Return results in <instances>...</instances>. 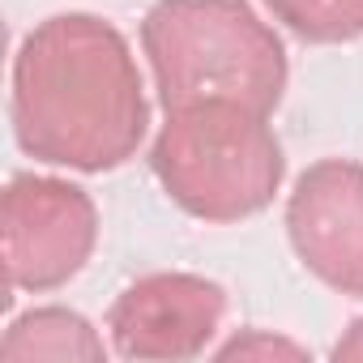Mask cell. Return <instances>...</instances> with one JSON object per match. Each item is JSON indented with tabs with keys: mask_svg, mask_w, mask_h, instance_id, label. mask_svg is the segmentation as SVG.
I'll use <instances>...</instances> for the list:
<instances>
[{
	"mask_svg": "<svg viewBox=\"0 0 363 363\" xmlns=\"http://www.w3.org/2000/svg\"><path fill=\"white\" fill-rule=\"evenodd\" d=\"M0 240H5V278L13 291H60L94 257L99 206L73 179L35 171L13 175L0 197Z\"/></svg>",
	"mask_w": 363,
	"mask_h": 363,
	"instance_id": "cell-4",
	"label": "cell"
},
{
	"mask_svg": "<svg viewBox=\"0 0 363 363\" xmlns=\"http://www.w3.org/2000/svg\"><path fill=\"white\" fill-rule=\"evenodd\" d=\"M141 52L162 111L235 103L274 116L291 82L282 35L248 0H158L141 18Z\"/></svg>",
	"mask_w": 363,
	"mask_h": 363,
	"instance_id": "cell-2",
	"label": "cell"
},
{
	"mask_svg": "<svg viewBox=\"0 0 363 363\" xmlns=\"http://www.w3.org/2000/svg\"><path fill=\"white\" fill-rule=\"evenodd\" d=\"M218 359H308V346L282 337V333H269V329H244L235 333L231 342H223L214 350Z\"/></svg>",
	"mask_w": 363,
	"mask_h": 363,
	"instance_id": "cell-9",
	"label": "cell"
},
{
	"mask_svg": "<svg viewBox=\"0 0 363 363\" xmlns=\"http://www.w3.org/2000/svg\"><path fill=\"white\" fill-rule=\"evenodd\" d=\"M227 316V291L201 274H145L107 308V337L120 359L184 363L210 350Z\"/></svg>",
	"mask_w": 363,
	"mask_h": 363,
	"instance_id": "cell-5",
	"label": "cell"
},
{
	"mask_svg": "<svg viewBox=\"0 0 363 363\" xmlns=\"http://www.w3.org/2000/svg\"><path fill=\"white\" fill-rule=\"evenodd\" d=\"M274 22L303 43H354L363 39V0H265Z\"/></svg>",
	"mask_w": 363,
	"mask_h": 363,
	"instance_id": "cell-8",
	"label": "cell"
},
{
	"mask_svg": "<svg viewBox=\"0 0 363 363\" xmlns=\"http://www.w3.org/2000/svg\"><path fill=\"white\" fill-rule=\"evenodd\" d=\"M9 120L35 162L86 175L124 167L150 133L145 77L128 39L94 13L43 18L13 56Z\"/></svg>",
	"mask_w": 363,
	"mask_h": 363,
	"instance_id": "cell-1",
	"label": "cell"
},
{
	"mask_svg": "<svg viewBox=\"0 0 363 363\" xmlns=\"http://www.w3.org/2000/svg\"><path fill=\"white\" fill-rule=\"evenodd\" d=\"M329 359H346V363H363V316L359 320H350V329L333 342V350H329Z\"/></svg>",
	"mask_w": 363,
	"mask_h": 363,
	"instance_id": "cell-10",
	"label": "cell"
},
{
	"mask_svg": "<svg viewBox=\"0 0 363 363\" xmlns=\"http://www.w3.org/2000/svg\"><path fill=\"white\" fill-rule=\"evenodd\" d=\"M0 359H9V363H35V359L103 363L107 342L73 308H30L5 329V337H0Z\"/></svg>",
	"mask_w": 363,
	"mask_h": 363,
	"instance_id": "cell-7",
	"label": "cell"
},
{
	"mask_svg": "<svg viewBox=\"0 0 363 363\" xmlns=\"http://www.w3.org/2000/svg\"><path fill=\"white\" fill-rule=\"evenodd\" d=\"M150 171L162 193L201 223H244L274 206L286 154L269 116L235 103H197L167 111Z\"/></svg>",
	"mask_w": 363,
	"mask_h": 363,
	"instance_id": "cell-3",
	"label": "cell"
},
{
	"mask_svg": "<svg viewBox=\"0 0 363 363\" xmlns=\"http://www.w3.org/2000/svg\"><path fill=\"white\" fill-rule=\"evenodd\" d=\"M299 265L337 295H363V162L316 158L286 197Z\"/></svg>",
	"mask_w": 363,
	"mask_h": 363,
	"instance_id": "cell-6",
	"label": "cell"
}]
</instances>
